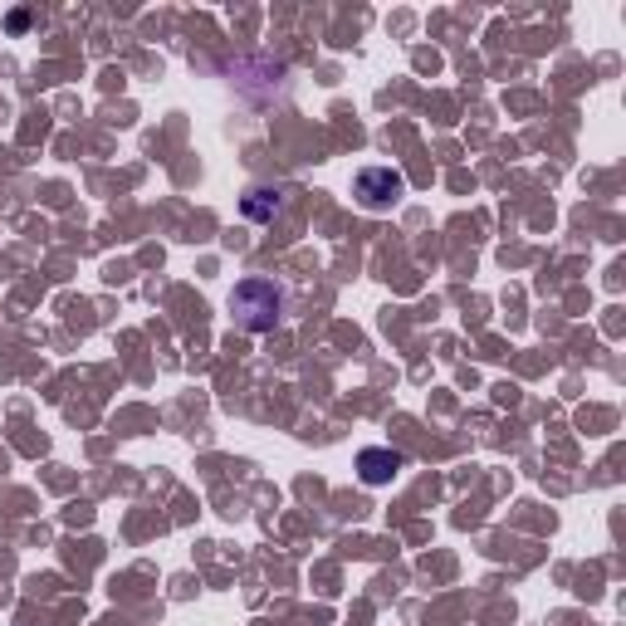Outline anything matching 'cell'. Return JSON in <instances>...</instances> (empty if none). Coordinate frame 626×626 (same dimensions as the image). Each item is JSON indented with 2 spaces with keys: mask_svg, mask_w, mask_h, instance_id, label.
<instances>
[{
  "mask_svg": "<svg viewBox=\"0 0 626 626\" xmlns=\"http://www.w3.org/2000/svg\"><path fill=\"white\" fill-rule=\"evenodd\" d=\"M279 309H284V294L274 279H240L230 289V313L240 318V328L250 333H269L279 323Z\"/></svg>",
  "mask_w": 626,
  "mask_h": 626,
  "instance_id": "6da1fadb",
  "label": "cell"
},
{
  "mask_svg": "<svg viewBox=\"0 0 626 626\" xmlns=\"http://www.w3.org/2000/svg\"><path fill=\"white\" fill-rule=\"evenodd\" d=\"M353 186H358V196H362L367 211H387V206H397L402 191H406L402 172H392V167H362Z\"/></svg>",
  "mask_w": 626,
  "mask_h": 626,
  "instance_id": "7a4b0ae2",
  "label": "cell"
},
{
  "mask_svg": "<svg viewBox=\"0 0 626 626\" xmlns=\"http://www.w3.org/2000/svg\"><path fill=\"white\" fill-rule=\"evenodd\" d=\"M358 470H362V480H367V485H387V480H397L402 455H397V450L372 446V450H362V455H358Z\"/></svg>",
  "mask_w": 626,
  "mask_h": 626,
  "instance_id": "3957f363",
  "label": "cell"
},
{
  "mask_svg": "<svg viewBox=\"0 0 626 626\" xmlns=\"http://www.w3.org/2000/svg\"><path fill=\"white\" fill-rule=\"evenodd\" d=\"M240 211L250 216V221H274L279 211H284V191H245V201H240Z\"/></svg>",
  "mask_w": 626,
  "mask_h": 626,
  "instance_id": "277c9868",
  "label": "cell"
}]
</instances>
